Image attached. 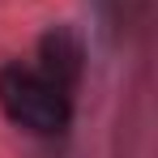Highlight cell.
I'll list each match as a JSON object with an SVG mask.
<instances>
[{
	"label": "cell",
	"instance_id": "cell-1",
	"mask_svg": "<svg viewBox=\"0 0 158 158\" xmlns=\"http://www.w3.org/2000/svg\"><path fill=\"white\" fill-rule=\"evenodd\" d=\"M0 111L34 137H56L73 120V94L47 81L34 64H4L0 69Z\"/></svg>",
	"mask_w": 158,
	"mask_h": 158
},
{
	"label": "cell",
	"instance_id": "cell-2",
	"mask_svg": "<svg viewBox=\"0 0 158 158\" xmlns=\"http://www.w3.org/2000/svg\"><path fill=\"white\" fill-rule=\"evenodd\" d=\"M34 69L47 81H56L60 90H77L85 77V43L73 26H47L39 34V47H34Z\"/></svg>",
	"mask_w": 158,
	"mask_h": 158
}]
</instances>
